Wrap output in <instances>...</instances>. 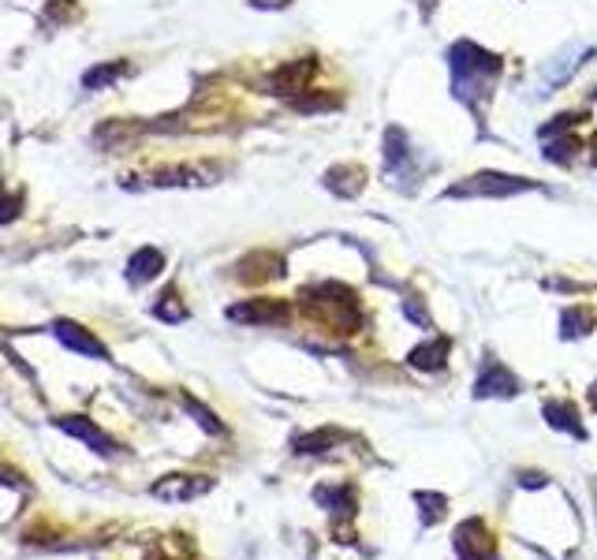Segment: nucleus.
Returning a JSON list of instances; mask_svg holds the SVG:
<instances>
[{"label":"nucleus","instance_id":"obj_8","mask_svg":"<svg viewBox=\"0 0 597 560\" xmlns=\"http://www.w3.org/2000/svg\"><path fill=\"white\" fill-rule=\"evenodd\" d=\"M213 489V478L205 475H164L161 483H153L150 494L158 500H194Z\"/></svg>","mask_w":597,"mask_h":560},{"label":"nucleus","instance_id":"obj_12","mask_svg":"<svg viewBox=\"0 0 597 560\" xmlns=\"http://www.w3.org/2000/svg\"><path fill=\"white\" fill-rule=\"evenodd\" d=\"M321 183H326L332 194H340V199H355L362 187H366V169H362V165H337V169L326 172Z\"/></svg>","mask_w":597,"mask_h":560},{"label":"nucleus","instance_id":"obj_13","mask_svg":"<svg viewBox=\"0 0 597 560\" xmlns=\"http://www.w3.org/2000/svg\"><path fill=\"white\" fill-rule=\"evenodd\" d=\"M448 351H452V340H448V337H434V340L418 344V348L411 351V356H407V367L434 373V370H440V367H445V362H448Z\"/></svg>","mask_w":597,"mask_h":560},{"label":"nucleus","instance_id":"obj_1","mask_svg":"<svg viewBox=\"0 0 597 560\" xmlns=\"http://www.w3.org/2000/svg\"><path fill=\"white\" fill-rule=\"evenodd\" d=\"M448 64H452V94L463 97L467 105H478L475 94H489L486 86L501 75V56L475 42H459L448 49Z\"/></svg>","mask_w":597,"mask_h":560},{"label":"nucleus","instance_id":"obj_20","mask_svg":"<svg viewBox=\"0 0 597 560\" xmlns=\"http://www.w3.org/2000/svg\"><path fill=\"white\" fill-rule=\"evenodd\" d=\"M385 161L388 165H404L407 161V139L399 127H388L385 131Z\"/></svg>","mask_w":597,"mask_h":560},{"label":"nucleus","instance_id":"obj_10","mask_svg":"<svg viewBox=\"0 0 597 560\" xmlns=\"http://www.w3.org/2000/svg\"><path fill=\"white\" fill-rule=\"evenodd\" d=\"M56 426H61L64 434L86 441V445H90L94 452H102V456H116V441L105 434L102 426H94V422H86L79 415H67V419H56Z\"/></svg>","mask_w":597,"mask_h":560},{"label":"nucleus","instance_id":"obj_7","mask_svg":"<svg viewBox=\"0 0 597 560\" xmlns=\"http://www.w3.org/2000/svg\"><path fill=\"white\" fill-rule=\"evenodd\" d=\"M315 72H318L315 56H302V61H291V64L277 67V72L269 75L266 91H269V94L299 97V91H307V83H310V75H315Z\"/></svg>","mask_w":597,"mask_h":560},{"label":"nucleus","instance_id":"obj_21","mask_svg":"<svg viewBox=\"0 0 597 560\" xmlns=\"http://www.w3.org/2000/svg\"><path fill=\"white\" fill-rule=\"evenodd\" d=\"M124 72H127V64L116 61V64H105V67H94V72H86L83 83L90 86V91H102V86H109L113 78H120Z\"/></svg>","mask_w":597,"mask_h":560},{"label":"nucleus","instance_id":"obj_11","mask_svg":"<svg viewBox=\"0 0 597 560\" xmlns=\"http://www.w3.org/2000/svg\"><path fill=\"white\" fill-rule=\"evenodd\" d=\"M542 419L550 422L553 430H561V434H572V437L586 441V426H583L579 411H575V404H567V400H545Z\"/></svg>","mask_w":597,"mask_h":560},{"label":"nucleus","instance_id":"obj_19","mask_svg":"<svg viewBox=\"0 0 597 560\" xmlns=\"http://www.w3.org/2000/svg\"><path fill=\"white\" fill-rule=\"evenodd\" d=\"M340 105V97L337 94H318V97H291V109H299V113H326V109H337Z\"/></svg>","mask_w":597,"mask_h":560},{"label":"nucleus","instance_id":"obj_18","mask_svg":"<svg viewBox=\"0 0 597 560\" xmlns=\"http://www.w3.org/2000/svg\"><path fill=\"white\" fill-rule=\"evenodd\" d=\"M183 408H188L191 415L199 419V426L205 430V434H224V422H221L217 415H213V411L205 408V404H199V400H194V397H183Z\"/></svg>","mask_w":597,"mask_h":560},{"label":"nucleus","instance_id":"obj_25","mask_svg":"<svg viewBox=\"0 0 597 560\" xmlns=\"http://www.w3.org/2000/svg\"><path fill=\"white\" fill-rule=\"evenodd\" d=\"M291 0H254V8H288Z\"/></svg>","mask_w":597,"mask_h":560},{"label":"nucleus","instance_id":"obj_24","mask_svg":"<svg viewBox=\"0 0 597 560\" xmlns=\"http://www.w3.org/2000/svg\"><path fill=\"white\" fill-rule=\"evenodd\" d=\"M545 483H550V478L534 475V471H526V475H523V486H526V489H537V486H545Z\"/></svg>","mask_w":597,"mask_h":560},{"label":"nucleus","instance_id":"obj_17","mask_svg":"<svg viewBox=\"0 0 597 560\" xmlns=\"http://www.w3.org/2000/svg\"><path fill=\"white\" fill-rule=\"evenodd\" d=\"M153 314H158L161 321H183L188 318V307L180 303V292L169 288V292H161L158 303H153Z\"/></svg>","mask_w":597,"mask_h":560},{"label":"nucleus","instance_id":"obj_9","mask_svg":"<svg viewBox=\"0 0 597 560\" xmlns=\"http://www.w3.org/2000/svg\"><path fill=\"white\" fill-rule=\"evenodd\" d=\"M56 332V340L64 344V348H72V351H79V356H94V359H109V348H105L102 340L94 337L90 329H83V326H75V321H56L53 326Z\"/></svg>","mask_w":597,"mask_h":560},{"label":"nucleus","instance_id":"obj_3","mask_svg":"<svg viewBox=\"0 0 597 560\" xmlns=\"http://www.w3.org/2000/svg\"><path fill=\"white\" fill-rule=\"evenodd\" d=\"M534 180L526 176H508V172H497V169H486V172H475V176H463L459 183L445 187V199H512V194H526L534 191Z\"/></svg>","mask_w":597,"mask_h":560},{"label":"nucleus","instance_id":"obj_16","mask_svg":"<svg viewBox=\"0 0 597 560\" xmlns=\"http://www.w3.org/2000/svg\"><path fill=\"white\" fill-rule=\"evenodd\" d=\"M597 326V314L590 307H567L561 314V337L564 340H575V337H586Z\"/></svg>","mask_w":597,"mask_h":560},{"label":"nucleus","instance_id":"obj_23","mask_svg":"<svg viewBox=\"0 0 597 560\" xmlns=\"http://www.w3.org/2000/svg\"><path fill=\"white\" fill-rule=\"evenodd\" d=\"M418 505H429V513H423L426 524H437L440 516H445V497L440 494H415Z\"/></svg>","mask_w":597,"mask_h":560},{"label":"nucleus","instance_id":"obj_15","mask_svg":"<svg viewBox=\"0 0 597 560\" xmlns=\"http://www.w3.org/2000/svg\"><path fill=\"white\" fill-rule=\"evenodd\" d=\"M340 430L337 426H321V430H310V434L296 437V452L299 456H318V452H329L340 445Z\"/></svg>","mask_w":597,"mask_h":560},{"label":"nucleus","instance_id":"obj_14","mask_svg":"<svg viewBox=\"0 0 597 560\" xmlns=\"http://www.w3.org/2000/svg\"><path fill=\"white\" fill-rule=\"evenodd\" d=\"M161 270H164V254L158 247H142V251L131 254V262H127V281L146 284V281L158 277Z\"/></svg>","mask_w":597,"mask_h":560},{"label":"nucleus","instance_id":"obj_27","mask_svg":"<svg viewBox=\"0 0 597 560\" xmlns=\"http://www.w3.org/2000/svg\"><path fill=\"white\" fill-rule=\"evenodd\" d=\"M590 404H594V408H597V385H594V389H590Z\"/></svg>","mask_w":597,"mask_h":560},{"label":"nucleus","instance_id":"obj_6","mask_svg":"<svg viewBox=\"0 0 597 560\" xmlns=\"http://www.w3.org/2000/svg\"><path fill=\"white\" fill-rule=\"evenodd\" d=\"M515 392H519L515 373L508 370L501 359H486V367L475 381V397L478 400H508V397H515Z\"/></svg>","mask_w":597,"mask_h":560},{"label":"nucleus","instance_id":"obj_5","mask_svg":"<svg viewBox=\"0 0 597 560\" xmlns=\"http://www.w3.org/2000/svg\"><path fill=\"white\" fill-rule=\"evenodd\" d=\"M228 318L239 326H277V321L291 318V307L284 299H243L228 307Z\"/></svg>","mask_w":597,"mask_h":560},{"label":"nucleus","instance_id":"obj_4","mask_svg":"<svg viewBox=\"0 0 597 560\" xmlns=\"http://www.w3.org/2000/svg\"><path fill=\"white\" fill-rule=\"evenodd\" d=\"M456 557L459 560H497V546H493V535L486 530L482 519H463L456 527Z\"/></svg>","mask_w":597,"mask_h":560},{"label":"nucleus","instance_id":"obj_26","mask_svg":"<svg viewBox=\"0 0 597 560\" xmlns=\"http://www.w3.org/2000/svg\"><path fill=\"white\" fill-rule=\"evenodd\" d=\"M590 161L597 165V135H594V139H590Z\"/></svg>","mask_w":597,"mask_h":560},{"label":"nucleus","instance_id":"obj_22","mask_svg":"<svg viewBox=\"0 0 597 560\" xmlns=\"http://www.w3.org/2000/svg\"><path fill=\"white\" fill-rule=\"evenodd\" d=\"M579 120H583L579 113H561V116H556L553 124H545V127H542V131H537V135H542V142H545V139H556V135H561V131H572V127L579 124Z\"/></svg>","mask_w":597,"mask_h":560},{"label":"nucleus","instance_id":"obj_2","mask_svg":"<svg viewBox=\"0 0 597 560\" xmlns=\"http://www.w3.org/2000/svg\"><path fill=\"white\" fill-rule=\"evenodd\" d=\"M302 310L318 314L326 318L332 329L340 332H355L362 326V310H359V299L355 292L344 288V284H318V288H302Z\"/></svg>","mask_w":597,"mask_h":560}]
</instances>
